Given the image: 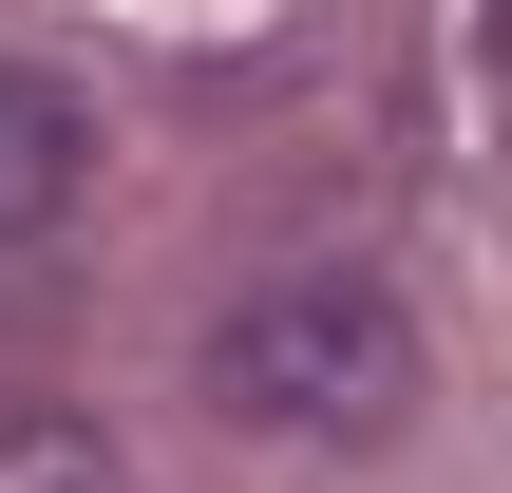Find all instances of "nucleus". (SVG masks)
I'll return each mask as SVG.
<instances>
[{"label":"nucleus","instance_id":"1","mask_svg":"<svg viewBox=\"0 0 512 493\" xmlns=\"http://www.w3.org/2000/svg\"><path fill=\"white\" fill-rule=\"evenodd\" d=\"M209 399H228L247 437L361 456V437L418 418V323H399V285H361V266H285V285H247V304L209 323Z\"/></svg>","mask_w":512,"mask_h":493},{"label":"nucleus","instance_id":"2","mask_svg":"<svg viewBox=\"0 0 512 493\" xmlns=\"http://www.w3.org/2000/svg\"><path fill=\"white\" fill-rule=\"evenodd\" d=\"M76 171H95V114H76L38 57H0V247H38V228L76 209Z\"/></svg>","mask_w":512,"mask_h":493},{"label":"nucleus","instance_id":"3","mask_svg":"<svg viewBox=\"0 0 512 493\" xmlns=\"http://www.w3.org/2000/svg\"><path fill=\"white\" fill-rule=\"evenodd\" d=\"M0 493H133V475H114V456H19Z\"/></svg>","mask_w":512,"mask_h":493},{"label":"nucleus","instance_id":"4","mask_svg":"<svg viewBox=\"0 0 512 493\" xmlns=\"http://www.w3.org/2000/svg\"><path fill=\"white\" fill-rule=\"evenodd\" d=\"M494 76H512V0H494Z\"/></svg>","mask_w":512,"mask_h":493}]
</instances>
